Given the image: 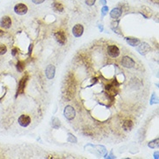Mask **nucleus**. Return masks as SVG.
I'll return each mask as SVG.
<instances>
[{
  "label": "nucleus",
  "mask_w": 159,
  "mask_h": 159,
  "mask_svg": "<svg viewBox=\"0 0 159 159\" xmlns=\"http://www.w3.org/2000/svg\"><path fill=\"white\" fill-rule=\"evenodd\" d=\"M51 125L54 129H58L61 125L60 120L57 118H52V122H51Z\"/></svg>",
  "instance_id": "a211bd4d"
},
{
  "label": "nucleus",
  "mask_w": 159,
  "mask_h": 159,
  "mask_svg": "<svg viewBox=\"0 0 159 159\" xmlns=\"http://www.w3.org/2000/svg\"><path fill=\"white\" fill-rule=\"evenodd\" d=\"M30 118L28 115H21L18 118V124L22 127H27L30 124Z\"/></svg>",
  "instance_id": "1a4fd4ad"
},
{
  "label": "nucleus",
  "mask_w": 159,
  "mask_h": 159,
  "mask_svg": "<svg viewBox=\"0 0 159 159\" xmlns=\"http://www.w3.org/2000/svg\"><path fill=\"white\" fill-rule=\"evenodd\" d=\"M126 41L131 46H133V47H135L140 44V40L136 37H126Z\"/></svg>",
  "instance_id": "ddd939ff"
},
{
  "label": "nucleus",
  "mask_w": 159,
  "mask_h": 159,
  "mask_svg": "<svg viewBox=\"0 0 159 159\" xmlns=\"http://www.w3.org/2000/svg\"><path fill=\"white\" fill-rule=\"evenodd\" d=\"M32 47H33V44H30V47H29V54L31 53V50H32Z\"/></svg>",
  "instance_id": "a878e982"
},
{
  "label": "nucleus",
  "mask_w": 159,
  "mask_h": 159,
  "mask_svg": "<svg viewBox=\"0 0 159 159\" xmlns=\"http://www.w3.org/2000/svg\"><path fill=\"white\" fill-rule=\"evenodd\" d=\"M0 26L4 29H9L11 26V19L9 16H3L2 17L0 20Z\"/></svg>",
  "instance_id": "9d476101"
},
{
  "label": "nucleus",
  "mask_w": 159,
  "mask_h": 159,
  "mask_svg": "<svg viewBox=\"0 0 159 159\" xmlns=\"http://www.w3.org/2000/svg\"><path fill=\"white\" fill-rule=\"evenodd\" d=\"M55 72H56V68L54 65H48L45 69V76L48 79H52L55 77Z\"/></svg>",
  "instance_id": "9b49d317"
},
{
  "label": "nucleus",
  "mask_w": 159,
  "mask_h": 159,
  "mask_svg": "<svg viewBox=\"0 0 159 159\" xmlns=\"http://www.w3.org/2000/svg\"><path fill=\"white\" fill-rule=\"evenodd\" d=\"M65 90H66V96L68 97L69 95L71 96L70 97L71 98L74 94H75V90H76V85H75V81H74V77H71V75L68 76L67 80L65 81Z\"/></svg>",
  "instance_id": "f257e3e1"
},
{
  "label": "nucleus",
  "mask_w": 159,
  "mask_h": 159,
  "mask_svg": "<svg viewBox=\"0 0 159 159\" xmlns=\"http://www.w3.org/2000/svg\"><path fill=\"white\" fill-rule=\"evenodd\" d=\"M7 52V47L3 44H0V55H3Z\"/></svg>",
  "instance_id": "aec40b11"
},
{
  "label": "nucleus",
  "mask_w": 159,
  "mask_h": 159,
  "mask_svg": "<svg viewBox=\"0 0 159 159\" xmlns=\"http://www.w3.org/2000/svg\"><path fill=\"white\" fill-rule=\"evenodd\" d=\"M14 11L17 15H21V16L25 15L28 12V7L26 4H24L23 3H19L14 6Z\"/></svg>",
  "instance_id": "20e7f679"
},
{
  "label": "nucleus",
  "mask_w": 159,
  "mask_h": 159,
  "mask_svg": "<svg viewBox=\"0 0 159 159\" xmlns=\"http://www.w3.org/2000/svg\"><path fill=\"white\" fill-rule=\"evenodd\" d=\"M84 33V26L80 24H75L72 28V34L76 37H80Z\"/></svg>",
  "instance_id": "6e6552de"
},
{
  "label": "nucleus",
  "mask_w": 159,
  "mask_h": 159,
  "mask_svg": "<svg viewBox=\"0 0 159 159\" xmlns=\"http://www.w3.org/2000/svg\"><path fill=\"white\" fill-rule=\"evenodd\" d=\"M64 116L68 120H73L76 117V111L72 106H66L64 111Z\"/></svg>",
  "instance_id": "f03ea898"
},
{
  "label": "nucleus",
  "mask_w": 159,
  "mask_h": 159,
  "mask_svg": "<svg viewBox=\"0 0 159 159\" xmlns=\"http://www.w3.org/2000/svg\"><path fill=\"white\" fill-rule=\"evenodd\" d=\"M56 41L60 44V45H64L66 41H67V37L65 35V32L64 30H58L55 33L54 35Z\"/></svg>",
  "instance_id": "7ed1b4c3"
},
{
  "label": "nucleus",
  "mask_w": 159,
  "mask_h": 159,
  "mask_svg": "<svg viewBox=\"0 0 159 159\" xmlns=\"http://www.w3.org/2000/svg\"><path fill=\"white\" fill-rule=\"evenodd\" d=\"M158 152H155V153H154V158H158Z\"/></svg>",
  "instance_id": "bb28decb"
},
{
  "label": "nucleus",
  "mask_w": 159,
  "mask_h": 159,
  "mask_svg": "<svg viewBox=\"0 0 159 159\" xmlns=\"http://www.w3.org/2000/svg\"><path fill=\"white\" fill-rule=\"evenodd\" d=\"M107 53L110 57L116 58L120 55V50L118 46L112 44V45H109L107 47Z\"/></svg>",
  "instance_id": "39448f33"
},
{
  "label": "nucleus",
  "mask_w": 159,
  "mask_h": 159,
  "mask_svg": "<svg viewBox=\"0 0 159 159\" xmlns=\"http://www.w3.org/2000/svg\"><path fill=\"white\" fill-rule=\"evenodd\" d=\"M84 2H85V3H86L88 6H92V5L95 4L96 0H84Z\"/></svg>",
  "instance_id": "5701e85b"
},
{
  "label": "nucleus",
  "mask_w": 159,
  "mask_h": 159,
  "mask_svg": "<svg viewBox=\"0 0 159 159\" xmlns=\"http://www.w3.org/2000/svg\"><path fill=\"white\" fill-rule=\"evenodd\" d=\"M133 127V122L131 120H125L123 124V128L125 131H131Z\"/></svg>",
  "instance_id": "dca6fc26"
},
{
  "label": "nucleus",
  "mask_w": 159,
  "mask_h": 159,
  "mask_svg": "<svg viewBox=\"0 0 159 159\" xmlns=\"http://www.w3.org/2000/svg\"><path fill=\"white\" fill-rule=\"evenodd\" d=\"M122 10L120 8H114L112 9V10L111 11V17L113 18V19H118L121 17L122 15Z\"/></svg>",
  "instance_id": "f8f14e48"
},
{
  "label": "nucleus",
  "mask_w": 159,
  "mask_h": 159,
  "mask_svg": "<svg viewBox=\"0 0 159 159\" xmlns=\"http://www.w3.org/2000/svg\"><path fill=\"white\" fill-rule=\"evenodd\" d=\"M158 141H159V139L158 138H157V139H155V140H153V141L150 142V143H149V144H148V146H149L150 148L156 149V148H158Z\"/></svg>",
  "instance_id": "6ab92c4d"
},
{
  "label": "nucleus",
  "mask_w": 159,
  "mask_h": 159,
  "mask_svg": "<svg viewBox=\"0 0 159 159\" xmlns=\"http://www.w3.org/2000/svg\"><path fill=\"white\" fill-rule=\"evenodd\" d=\"M68 142L70 143H77V138L75 137H73L72 135L69 134V138H68Z\"/></svg>",
  "instance_id": "4be33fe9"
},
{
  "label": "nucleus",
  "mask_w": 159,
  "mask_h": 159,
  "mask_svg": "<svg viewBox=\"0 0 159 159\" xmlns=\"http://www.w3.org/2000/svg\"><path fill=\"white\" fill-rule=\"evenodd\" d=\"M3 36V31L2 30H0V37H2Z\"/></svg>",
  "instance_id": "c85d7f7f"
},
{
  "label": "nucleus",
  "mask_w": 159,
  "mask_h": 159,
  "mask_svg": "<svg viewBox=\"0 0 159 159\" xmlns=\"http://www.w3.org/2000/svg\"><path fill=\"white\" fill-rule=\"evenodd\" d=\"M27 81H28V75H25L24 77H23L21 78V80L18 83V88H17V96L24 93Z\"/></svg>",
  "instance_id": "0eeeda50"
},
{
  "label": "nucleus",
  "mask_w": 159,
  "mask_h": 159,
  "mask_svg": "<svg viewBox=\"0 0 159 159\" xmlns=\"http://www.w3.org/2000/svg\"><path fill=\"white\" fill-rule=\"evenodd\" d=\"M100 3H101L102 4L105 5V4H106V0H101V1H100Z\"/></svg>",
  "instance_id": "cd10ccee"
},
{
  "label": "nucleus",
  "mask_w": 159,
  "mask_h": 159,
  "mask_svg": "<svg viewBox=\"0 0 159 159\" xmlns=\"http://www.w3.org/2000/svg\"><path fill=\"white\" fill-rule=\"evenodd\" d=\"M150 50V46L146 44V43H144L140 45V47L138 49V50L141 53V54H145L149 51Z\"/></svg>",
  "instance_id": "2eb2a0df"
},
{
  "label": "nucleus",
  "mask_w": 159,
  "mask_h": 159,
  "mask_svg": "<svg viewBox=\"0 0 159 159\" xmlns=\"http://www.w3.org/2000/svg\"><path fill=\"white\" fill-rule=\"evenodd\" d=\"M17 51H18L17 48H14V49L12 50V55H13V56H16L17 53Z\"/></svg>",
  "instance_id": "393cba45"
},
{
  "label": "nucleus",
  "mask_w": 159,
  "mask_h": 159,
  "mask_svg": "<svg viewBox=\"0 0 159 159\" xmlns=\"http://www.w3.org/2000/svg\"><path fill=\"white\" fill-rule=\"evenodd\" d=\"M31 1H32V3H35V4H41V3H43L45 0H31Z\"/></svg>",
  "instance_id": "b1692460"
},
{
  "label": "nucleus",
  "mask_w": 159,
  "mask_h": 159,
  "mask_svg": "<svg viewBox=\"0 0 159 159\" xmlns=\"http://www.w3.org/2000/svg\"><path fill=\"white\" fill-rule=\"evenodd\" d=\"M108 11H109V7H108V6H106V5H104V6L102 8V10H101L102 16H103V17H104V16L108 13Z\"/></svg>",
  "instance_id": "412c9836"
},
{
  "label": "nucleus",
  "mask_w": 159,
  "mask_h": 159,
  "mask_svg": "<svg viewBox=\"0 0 159 159\" xmlns=\"http://www.w3.org/2000/svg\"><path fill=\"white\" fill-rule=\"evenodd\" d=\"M24 67H25L24 62H23V61H18V62L17 63L16 68H17V71L18 72H23L24 70Z\"/></svg>",
  "instance_id": "f3484780"
},
{
  "label": "nucleus",
  "mask_w": 159,
  "mask_h": 159,
  "mask_svg": "<svg viewBox=\"0 0 159 159\" xmlns=\"http://www.w3.org/2000/svg\"><path fill=\"white\" fill-rule=\"evenodd\" d=\"M135 61L131 58V57H128V56H124L123 58H122V60H121V64H122V66H124V68H128V69H131V68H133L134 66H135Z\"/></svg>",
  "instance_id": "423d86ee"
},
{
  "label": "nucleus",
  "mask_w": 159,
  "mask_h": 159,
  "mask_svg": "<svg viewBox=\"0 0 159 159\" xmlns=\"http://www.w3.org/2000/svg\"><path fill=\"white\" fill-rule=\"evenodd\" d=\"M52 9L54 10V11L56 12H63L64 11V5L61 3L58 2H55L52 4Z\"/></svg>",
  "instance_id": "4468645a"
}]
</instances>
